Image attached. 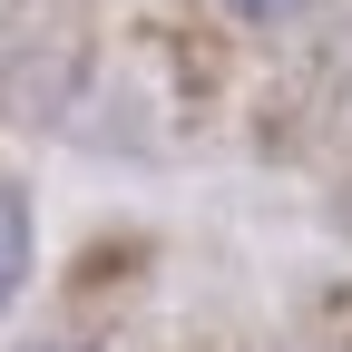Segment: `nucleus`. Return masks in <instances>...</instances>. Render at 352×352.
<instances>
[{
  "mask_svg": "<svg viewBox=\"0 0 352 352\" xmlns=\"http://www.w3.org/2000/svg\"><path fill=\"white\" fill-rule=\"evenodd\" d=\"M20 352H88V342H20Z\"/></svg>",
  "mask_w": 352,
  "mask_h": 352,
  "instance_id": "7ed1b4c3",
  "label": "nucleus"
},
{
  "mask_svg": "<svg viewBox=\"0 0 352 352\" xmlns=\"http://www.w3.org/2000/svg\"><path fill=\"white\" fill-rule=\"evenodd\" d=\"M30 284V196L0 176V303Z\"/></svg>",
  "mask_w": 352,
  "mask_h": 352,
  "instance_id": "f257e3e1",
  "label": "nucleus"
},
{
  "mask_svg": "<svg viewBox=\"0 0 352 352\" xmlns=\"http://www.w3.org/2000/svg\"><path fill=\"white\" fill-rule=\"evenodd\" d=\"M215 10H235V20H254V30H264V20H294V10H314V0H215Z\"/></svg>",
  "mask_w": 352,
  "mask_h": 352,
  "instance_id": "f03ea898",
  "label": "nucleus"
}]
</instances>
